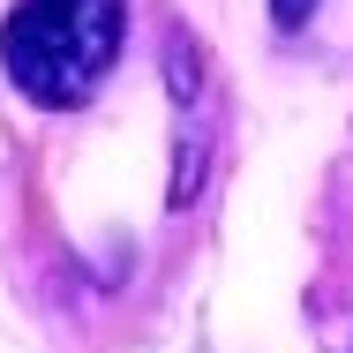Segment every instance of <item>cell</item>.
<instances>
[{
  "mask_svg": "<svg viewBox=\"0 0 353 353\" xmlns=\"http://www.w3.org/2000/svg\"><path fill=\"white\" fill-rule=\"evenodd\" d=\"M165 98H173V203H196L203 173H211V150H218V128H225V90H218V68L211 53L196 46V30H173L165 38Z\"/></svg>",
  "mask_w": 353,
  "mask_h": 353,
  "instance_id": "2",
  "label": "cell"
},
{
  "mask_svg": "<svg viewBox=\"0 0 353 353\" xmlns=\"http://www.w3.org/2000/svg\"><path fill=\"white\" fill-rule=\"evenodd\" d=\"M308 15H316V0H271V23H279V30H301Z\"/></svg>",
  "mask_w": 353,
  "mask_h": 353,
  "instance_id": "3",
  "label": "cell"
},
{
  "mask_svg": "<svg viewBox=\"0 0 353 353\" xmlns=\"http://www.w3.org/2000/svg\"><path fill=\"white\" fill-rule=\"evenodd\" d=\"M121 38L128 0H15V15L0 23V68L30 105L68 113L113 75Z\"/></svg>",
  "mask_w": 353,
  "mask_h": 353,
  "instance_id": "1",
  "label": "cell"
}]
</instances>
